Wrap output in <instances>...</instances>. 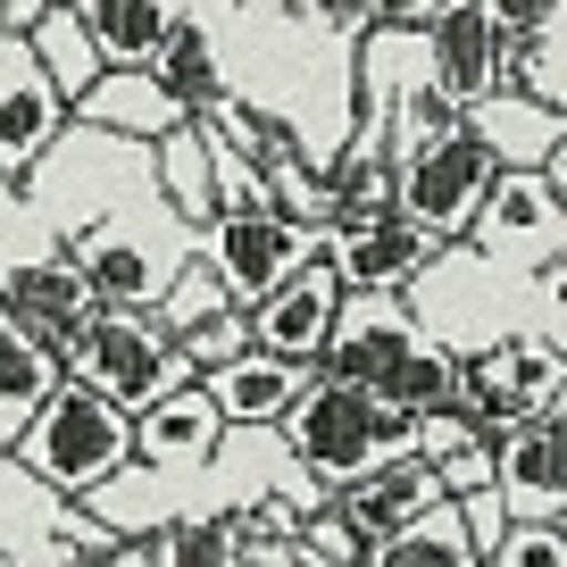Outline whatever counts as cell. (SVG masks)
Returning <instances> with one entry per match:
<instances>
[{
    "label": "cell",
    "mask_w": 567,
    "mask_h": 567,
    "mask_svg": "<svg viewBox=\"0 0 567 567\" xmlns=\"http://www.w3.org/2000/svg\"><path fill=\"white\" fill-rule=\"evenodd\" d=\"M101 301L75 250H42V259H0V309L18 326H34L42 342H59L84 309Z\"/></svg>",
    "instance_id": "cell-16"
},
{
    "label": "cell",
    "mask_w": 567,
    "mask_h": 567,
    "mask_svg": "<svg viewBox=\"0 0 567 567\" xmlns=\"http://www.w3.org/2000/svg\"><path fill=\"white\" fill-rule=\"evenodd\" d=\"M417 334L409 292H342L334 326L318 342V375H351V384H384V368L401 359V342Z\"/></svg>",
    "instance_id": "cell-14"
},
{
    "label": "cell",
    "mask_w": 567,
    "mask_h": 567,
    "mask_svg": "<svg viewBox=\"0 0 567 567\" xmlns=\"http://www.w3.org/2000/svg\"><path fill=\"white\" fill-rule=\"evenodd\" d=\"M318 259L342 276V292H417L425 267L443 259V234H425L417 217L384 209V217H326L318 226Z\"/></svg>",
    "instance_id": "cell-6"
},
{
    "label": "cell",
    "mask_w": 567,
    "mask_h": 567,
    "mask_svg": "<svg viewBox=\"0 0 567 567\" xmlns=\"http://www.w3.org/2000/svg\"><path fill=\"white\" fill-rule=\"evenodd\" d=\"M467 259H501V267H543L567 250V184H550L543 167H501L484 184L476 217H467Z\"/></svg>",
    "instance_id": "cell-5"
},
{
    "label": "cell",
    "mask_w": 567,
    "mask_h": 567,
    "mask_svg": "<svg viewBox=\"0 0 567 567\" xmlns=\"http://www.w3.org/2000/svg\"><path fill=\"white\" fill-rule=\"evenodd\" d=\"M460 342L451 334H434V326H417V334L401 342V359L384 368V401H401L409 417H425V409H460Z\"/></svg>",
    "instance_id": "cell-21"
},
{
    "label": "cell",
    "mask_w": 567,
    "mask_h": 567,
    "mask_svg": "<svg viewBox=\"0 0 567 567\" xmlns=\"http://www.w3.org/2000/svg\"><path fill=\"white\" fill-rule=\"evenodd\" d=\"M334 309H342V276L318 259V250H309V259L292 267L284 284H267L243 318H250V342H259V351L318 368V342H326V326H334Z\"/></svg>",
    "instance_id": "cell-12"
},
{
    "label": "cell",
    "mask_w": 567,
    "mask_h": 567,
    "mask_svg": "<svg viewBox=\"0 0 567 567\" xmlns=\"http://www.w3.org/2000/svg\"><path fill=\"white\" fill-rule=\"evenodd\" d=\"M75 18L92 25V42H101L109 68H142V59L159 51L176 0H75Z\"/></svg>",
    "instance_id": "cell-27"
},
{
    "label": "cell",
    "mask_w": 567,
    "mask_h": 567,
    "mask_svg": "<svg viewBox=\"0 0 567 567\" xmlns=\"http://www.w3.org/2000/svg\"><path fill=\"white\" fill-rule=\"evenodd\" d=\"M209 117V134H226L234 151H243L259 176H276V167H292V159H309V142L292 134V125L276 117V109H259V101H243V92H226V101H209L200 109Z\"/></svg>",
    "instance_id": "cell-26"
},
{
    "label": "cell",
    "mask_w": 567,
    "mask_h": 567,
    "mask_svg": "<svg viewBox=\"0 0 567 567\" xmlns=\"http://www.w3.org/2000/svg\"><path fill=\"white\" fill-rule=\"evenodd\" d=\"M9 460L59 501H92L125 460H134V417H125L109 392H92L84 375L59 368V384L34 401V417L18 425Z\"/></svg>",
    "instance_id": "cell-2"
},
{
    "label": "cell",
    "mask_w": 567,
    "mask_h": 567,
    "mask_svg": "<svg viewBox=\"0 0 567 567\" xmlns=\"http://www.w3.org/2000/svg\"><path fill=\"white\" fill-rule=\"evenodd\" d=\"M484 567H567V534L559 517H501Z\"/></svg>",
    "instance_id": "cell-30"
},
{
    "label": "cell",
    "mask_w": 567,
    "mask_h": 567,
    "mask_svg": "<svg viewBox=\"0 0 567 567\" xmlns=\"http://www.w3.org/2000/svg\"><path fill=\"white\" fill-rule=\"evenodd\" d=\"M51 351H59V368H68V375H84L92 392H109L125 417H134L159 384L193 375V368L176 359V342H167V326L151 318L142 301H92L84 318L51 342Z\"/></svg>",
    "instance_id": "cell-3"
},
{
    "label": "cell",
    "mask_w": 567,
    "mask_h": 567,
    "mask_svg": "<svg viewBox=\"0 0 567 567\" xmlns=\"http://www.w3.org/2000/svg\"><path fill=\"white\" fill-rule=\"evenodd\" d=\"M368 559H375V567H484V550H476L467 509H460L451 493H434L425 509H409L401 526L368 550Z\"/></svg>",
    "instance_id": "cell-19"
},
{
    "label": "cell",
    "mask_w": 567,
    "mask_h": 567,
    "mask_svg": "<svg viewBox=\"0 0 567 567\" xmlns=\"http://www.w3.org/2000/svg\"><path fill=\"white\" fill-rule=\"evenodd\" d=\"M200 384H209V401H217V417H226V434H250V425H284V409L301 401L309 368L250 342V351H234V359H217V368H200Z\"/></svg>",
    "instance_id": "cell-17"
},
{
    "label": "cell",
    "mask_w": 567,
    "mask_h": 567,
    "mask_svg": "<svg viewBox=\"0 0 567 567\" xmlns=\"http://www.w3.org/2000/svg\"><path fill=\"white\" fill-rule=\"evenodd\" d=\"M25 42H34L42 75H51V84L68 92V101H75V92H84L92 75L109 68V59H101V42H92V25L75 18V0H42V9H34V25H25Z\"/></svg>",
    "instance_id": "cell-25"
},
{
    "label": "cell",
    "mask_w": 567,
    "mask_h": 567,
    "mask_svg": "<svg viewBox=\"0 0 567 567\" xmlns=\"http://www.w3.org/2000/svg\"><path fill=\"white\" fill-rule=\"evenodd\" d=\"M142 68L159 75V84L176 92L184 109H209V101H226V92H234V84H226V59H217V42H209V25H200V18H184V9L167 18L159 51L142 59Z\"/></svg>",
    "instance_id": "cell-23"
},
{
    "label": "cell",
    "mask_w": 567,
    "mask_h": 567,
    "mask_svg": "<svg viewBox=\"0 0 567 567\" xmlns=\"http://www.w3.org/2000/svg\"><path fill=\"white\" fill-rule=\"evenodd\" d=\"M501 84L526 92L543 109H567V18L559 25H526V34H501Z\"/></svg>",
    "instance_id": "cell-28"
},
{
    "label": "cell",
    "mask_w": 567,
    "mask_h": 567,
    "mask_svg": "<svg viewBox=\"0 0 567 567\" xmlns=\"http://www.w3.org/2000/svg\"><path fill=\"white\" fill-rule=\"evenodd\" d=\"M234 9H284V0H234Z\"/></svg>",
    "instance_id": "cell-34"
},
{
    "label": "cell",
    "mask_w": 567,
    "mask_h": 567,
    "mask_svg": "<svg viewBox=\"0 0 567 567\" xmlns=\"http://www.w3.org/2000/svg\"><path fill=\"white\" fill-rule=\"evenodd\" d=\"M392 184H401V159H392V142L375 134V125H359V142H351V151H334V167H326L334 217H384V209H401Z\"/></svg>",
    "instance_id": "cell-24"
},
{
    "label": "cell",
    "mask_w": 567,
    "mask_h": 567,
    "mask_svg": "<svg viewBox=\"0 0 567 567\" xmlns=\"http://www.w3.org/2000/svg\"><path fill=\"white\" fill-rule=\"evenodd\" d=\"M476 9L501 25V34H526V25H559L567 18V0H476Z\"/></svg>",
    "instance_id": "cell-32"
},
{
    "label": "cell",
    "mask_w": 567,
    "mask_h": 567,
    "mask_svg": "<svg viewBox=\"0 0 567 567\" xmlns=\"http://www.w3.org/2000/svg\"><path fill=\"white\" fill-rule=\"evenodd\" d=\"M567 401V359L550 334H501L484 351L460 359V409L476 425H509V417H534V409Z\"/></svg>",
    "instance_id": "cell-7"
},
{
    "label": "cell",
    "mask_w": 567,
    "mask_h": 567,
    "mask_svg": "<svg viewBox=\"0 0 567 567\" xmlns=\"http://www.w3.org/2000/svg\"><path fill=\"white\" fill-rule=\"evenodd\" d=\"M151 159H159V200H167V217H176L184 234H200L217 217V184H209V125H200V109L193 117H176L159 142H142Z\"/></svg>",
    "instance_id": "cell-20"
},
{
    "label": "cell",
    "mask_w": 567,
    "mask_h": 567,
    "mask_svg": "<svg viewBox=\"0 0 567 567\" xmlns=\"http://www.w3.org/2000/svg\"><path fill=\"white\" fill-rule=\"evenodd\" d=\"M443 0H368V25H425Z\"/></svg>",
    "instance_id": "cell-33"
},
{
    "label": "cell",
    "mask_w": 567,
    "mask_h": 567,
    "mask_svg": "<svg viewBox=\"0 0 567 567\" xmlns=\"http://www.w3.org/2000/svg\"><path fill=\"white\" fill-rule=\"evenodd\" d=\"M417 51H425V84L443 92L451 109L501 92V25L484 18L476 0H443V9L417 25Z\"/></svg>",
    "instance_id": "cell-13"
},
{
    "label": "cell",
    "mask_w": 567,
    "mask_h": 567,
    "mask_svg": "<svg viewBox=\"0 0 567 567\" xmlns=\"http://www.w3.org/2000/svg\"><path fill=\"white\" fill-rule=\"evenodd\" d=\"M176 117H193V109H184L151 68H101V75L68 101V125H75V134H109V142H159Z\"/></svg>",
    "instance_id": "cell-15"
},
{
    "label": "cell",
    "mask_w": 567,
    "mask_h": 567,
    "mask_svg": "<svg viewBox=\"0 0 567 567\" xmlns=\"http://www.w3.org/2000/svg\"><path fill=\"white\" fill-rule=\"evenodd\" d=\"M309 250H318V234L292 226L284 209H226V217H209V226H200V259L217 267V284H226L243 309L259 301L267 284L292 276Z\"/></svg>",
    "instance_id": "cell-10"
},
{
    "label": "cell",
    "mask_w": 567,
    "mask_h": 567,
    "mask_svg": "<svg viewBox=\"0 0 567 567\" xmlns=\"http://www.w3.org/2000/svg\"><path fill=\"white\" fill-rule=\"evenodd\" d=\"M167 342H176V359L200 375V368H217V359L250 351V318H243V301H234V309H217V318H200V326H176Z\"/></svg>",
    "instance_id": "cell-31"
},
{
    "label": "cell",
    "mask_w": 567,
    "mask_h": 567,
    "mask_svg": "<svg viewBox=\"0 0 567 567\" xmlns=\"http://www.w3.org/2000/svg\"><path fill=\"white\" fill-rule=\"evenodd\" d=\"M493 501L501 517H567V401L493 425Z\"/></svg>",
    "instance_id": "cell-8"
},
{
    "label": "cell",
    "mask_w": 567,
    "mask_h": 567,
    "mask_svg": "<svg viewBox=\"0 0 567 567\" xmlns=\"http://www.w3.org/2000/svg\"><path fill=\"white\" fill-rule=\"evenodd\" d=\"M217 309H234V292L217 284V267L193 250V259L167 267V284H159V301H151V318L176 334V326H200V318H217Z\"/></svg>",
    "instance_id": "cell-29"
},
{
    "label": "cell",
    "mask_w": 567,
    "mask_h": 567,
    "mask_svg": "<svg viewBox=\"0 0 567 567\" xmlns=\"http://www.w3.org/2000/svg\"><path fill=\"white\" fill-rule=\"evenodd\" d=\"M217 443H226V417H217L200 375H176V384H159L134 409V467L142 476H209Z\"/></svg>",
    "instance_id": "cell-11"
},
{
    "label": "cell",
    "mask_w": 567,
    "mask_h": 567,
    "mask_svg": "<svg viewBox=\"0 0 567 567\" xmlns=\"http://www.w3.org/2000/svg\"><path fill=\"white\" fill-rule=\"evenodd\" d=\"M51 384H59V351L34 334V326H18L9 309H0V460H9L18 425L34 417V401Z\"/></svg>",
    "instance_id": "cell-22"
},
{
    "label": "cell",
    "mask_w": 567,
    "mask_h": 567,
    "mask_svg": "<svg viewBox=\"0 0 567 567\" xmlns=\"http://www.w3.org/2000/svg\"><path fill=\"white\" fill-rule=\"evenodd\" d=\"M493 176H501V159L484 151V134H476V125H467L460 109H451L443 125H425V134L401 151V184H392V200H401V217H417L425 234L460 243Z\"/></svg>",
    "instance_id": "cell-4"
},
{
    "label": "cell",
    "mask_w": 567,
    "mask_h": 567,
    "mask_svg": "<svg viewBox=\"0 0 567 567\" xmlns=\"http://www.w3.org/2000/svg\"><path fill=\"white\" fill-rule=\"evenodd\" d=\"M460 117L484 134V151H493L501 167H543L550 151L567 142V125H559L567 109H543V101H526V92H509V84L484 92V101H467Z\"/></svg>",
    "instance_id": "cell-18"
},
{
    "label": "cell",
    "mask_w": 567,
    "mask_h": 567,
    "mask_svg": "<svg viewBox=\"0 0 567 567\" xmlns=\"http://www.w3.org/2000/svg\"><path fill=\"white\" fill-rule=\"evenodd\" d=\"M409 409L384 401L375 384H351V375H318L309 368L301 401L284 409V443H292V460H301V476L318 484V493H334V484L368 476V467L401 460V451H417V434H409Z\"/></svg>",
    "instance_id": "cell-1"
},
{
    "label": "cell",
    "mask_w": 567,
    "mask_h": 567,
    "mask_svg": "<svg viewBox=\"0 0 567 567\" xmlns=\"http://www.w3.org/2000/svg\"><path fill=\"white\" fill-rule=\"evenodd\" d=\"M59 142H68V92L42 75L34 42L0 25V184L34 176Z\"/></svg>",
    "instance_id": "cell-9"
}]
</instances>
